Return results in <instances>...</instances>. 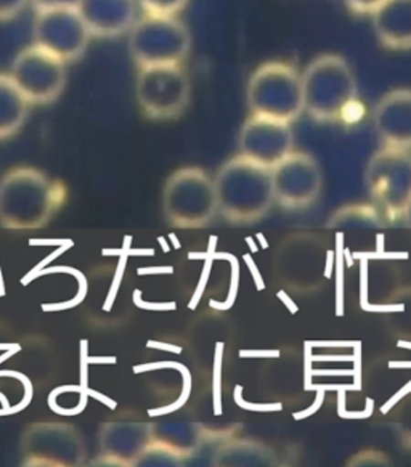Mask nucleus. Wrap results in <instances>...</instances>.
<instances>
[{
  "label": "nucleus",
  "mask_w": 411,
  "mask_h": 467,
  "mask_svg": "<svg viewBox=\"0 0 411 467\" xmlns=\"http://www.w3.org/2000/svg\"><path fill=\"white\" fill-rule=\"evenodd\" d=\"M31 103L8 74H0V141L12 139L25 126Z\"/></svg>",
  "instance_id": "obj_19"
},
{
  "label": "nucleus",
  "mask_w": 411,
  "mask_h": 467,
  "mask_svg": "<svg viewBox=\"0 0 411 467\" xmlns=\"http://www.w3.org/2000/svg\"><path fill=\"white\" fill-rule=\"evenodd\" d=\"M402 219H404L405 225H406L408 228H411V198L408 200V202H406V206H405Z\"/></svg>",
  "instance_id": "obj_26"
},
{
  "label": "nucleus",
  "mask_w": 411,
  "mask_h": 467,
  "mask_svg": "<svg viewBox=\"0 0 411 467\" xmlns=\"http://www.w3.org/2000/svg\"><path fill=\"white\" fill-rule=\"evenodd\" d=\"M217 213L233 225H248L266 217L275 202L272 169L245 156L222 164L214 177Z\"/></svg>",
  "instance_id": "obj_2"
},
{
  "label": "nucleus",
  "mask_w": 411,
  "mask_h": 467,
  "mask_svg": "<svg viewBox=\"0 0 411 467\" xmlns=\"http://www.w3.org/2000/svg\"><path fill=\"white\" fill-rule=\"evenodd\" d=\"M20 453L26 467H80L87 462V443L71 422L39 420L25 429Z\"/></svg>",
  "instance_id": "obj_6"
},
{
  "label": "nucleus",
  "mask_w": 411,
  "mask_h": 467,
  "mask_svg": "<svg viewBox=\"0 0 411 467\" xmlns=\"http://www.w3.org/2000/svg\"><path fill=\"white\" fill-rule=\"evenodd\" d=\"M364 116H365V107L355 97L353 100L345 105L344 109L339 114L338 120H341L345 126H355L360 120L364 119Z\"/></svg>",
  "instance_id": "obj_22"
},
{
  "label": "nucleus",
  "mask_w": 411,
  "mask_h": 467,
  "mask_svg": "<svg viewBox=\"0 0 411 467\" xmlns=\"http://www.w3.org/2000/svg\"><path fill=\"white\" fill-rule=\"evenodd\" d=\"M137 0H79L78 12L92 37H118L137 21Z\"/></svg>",
  "instance_id": "obj_16"
},
{
  "label": "nucleus",
  "mask_w": 411,
  "mask_h": 467,
  "mask_svg": "<svg viewBox=\"0 0 411 467\" xmlns=\"http://www.w3.org/2000/svg\"><path fill=\"white\" fill-rule=\"evenodd\" d=\"M275 202L286 211H300L319 200L323 177L311 154L291 151L272 167Z\"/></svg>",
  "instance_id": "obj_12"
},
{
  "label": "nucleus",
  "mask_w": 411,
  "mask_h": 467,
  "mask_svg": "<svg viewBox=\"0 0 411 467\" xmlns=\"http://www.w3.org/2000/svg\"><path fill=\"white\" fill-rule=\"evenodd\" d=\"M36 12L47 8H76L79 0H31Z\"/></svg>",
  "instance_id": "obj_25"
},
{
  "label": "nucleus",
  "mask_w": 411,
  "mask_h": 467,
  "mask_svg": "<svg viewBox=\"0 0 411 467\" xmlns=\"http://www.w3.org/2000/svg\"><path fill=\"white\" fill-rule=\"evenodd\" d=\"M8 76L31 105H47L65 90L67 63L33 44L16 54Z\"/></svg>",
  "instance_id": "obj_10"
},
{
  "label": "nucleus",
  "mask_w": 411,
  "mask_h": 467,
  "mask_svg": "<svg viewBox=\"0 0 411 467\" xmlns=\"http://www.w3.org/2000/svg\"><path fill=\"white\" fill-rule=\"evenodd\" d=\"M153 443L179 460L188 458L201 445L203 435L196 426L184 422H152Z\"/></svg>",
  "instance_id": "obj_18"
},
{
  "label": "nucleus",
  "mask_w": 411,
  "mask_h": 467,
  "mask_svg": "<svg viewBox=\"0 0 411 467\" xmlns=\"http://www.w3.org/2000/svg\"><path fill=\"white\" fill-rule=\"evenodd\" d=\"M374 127L385 147L410 150L411 88H395L379 100Z\"/></svg>",
  "instance_id": "obj_15"
},
{
  "label": "nucleus",
  "mask_w": 411,
  "mask_h": 467,
  "mask_svg": "<svg viewBox=\"0 0 411 467\" xmlns=\"http://www.w3.org/2000/svg\"><path fill=\"white\" fill-rule=\"evenodd\" d=\"M31 0H0V21L14 20Z\"/></svg>",
  "instance_id": "obj_23"
},
{
  "label": "nucleus",
  "mask_w": 411,
  "mask_h": 467,
  "mask_svg": "<svg viewBox=\"0 0 411 467\" xmlns=\"http://www.w3.org/2000/svg\"><path fill=\"white\" fill-rule=\"evenodd\" d=\"M345 5L358 15H372L385 0H344Z\"/></svg>",
  "instance_id": "obj_24"
},
{
  "label": "nucleus",
  "mask_w": 411,
  "mask_h": 467,
  "mask_svg": "<svg viewBox=\"0 0 411 467\" xmlns=\"http://www.w3.org/2000/svg\"><path fill=\"white\" fill-rule=\"evenodd\" d=\"M379 42L391 50H411V0H385L372 14Z\"/></svg>",
  "instance_id": "obj_17"
},
{
  "label": "nucleus",
  "mask_w": 411,
  "mask_h": 467,
  "mask_svg": "<svg viewBox=\"0 0 411 467\" xmlns=\"http://www.w3.org/2000/svg\"><path fill=\"white\" fill-rule=\"evenodd\" d=\"M190 47L185 25L169 15L146 14L129 31V52L139 67L182 65Z\"/></svg>",
  "instance_id": "obj_7"
},
{
  "label": "nucleus",
  "mask_w": 411,
  "mask_h": 467,
  "mask_svg": "<svg viewBox=\"0 0 411 467\" xmlns=\"http://www.w3.org/2000/svg\"><path fill=\"white\" fill-rule=\"evenodd\" d=\"M190 94L192 86L182 65L139 67L135 97L148 119H177L188 107Z\"/></svg>",
  "instance_id": "obj_8"
},
{
  "label": "nucleus",
  "mask_w": 411,
  "mask_h": 467,
  "mask_svg": "<svg viewBox=\"0 0 411 467\" xmlns=\"http://www.w3.org/2000/svg\"><path fill=\"white\" fill-rule=\"evenodd\" d=\"M137 2L146 14L169 15V16H175L188 4V0H137Z\"/></svg>",
  "instance_id": "obj_21"
},
{
  "label": "nucleus",
  "mask_w": 411,
  "mask_h": 467,
  "mask_svg": "<svg viewBox=\"0 0 411 467\" xmlns=\"http://www.w3.org/2000/svg\"><path fill=\"white\" fill-rule=\"evenodd\" d=\"M246 100L252 114L291 124L304 113L302 74L288 63H266L252 73Z\"/></svg>",
  "instance_id": "obj_5"
},
{
  "label": "nucleus",
  "mask_w": 411,
  "mask_h": 467,
  "mask_svg": "<svg viewBox=\"0 0 411 467\" xmlns=\"http://www.w3.org/2000/svg\"><path fill=\"white\" fill-rule=\"evenodd\" d=\"M67 200L63 182L37 167H12L0 177V227L10 232L47 227Z\"/></svg>",
  "instance_id": "obj_1"
},
{
  "label": "nucleus",
  "mask_w": 411,
  "mask_h": 467,
  "mask_svg": "<svg viewBox=\"0 0 411 467\" xmlns=\"http://www.w3.org/2000/svg\"><path fill=\"white\" fill-rule=\"evenodd\" d=\"M357 97V80L339 55H321L302 73L304 113L317 122H332Z\"/></svg>",
  "instance_id": "obj_3"
},
{
  "label": "nucleus",
  "mask_w": 411,
  "mask_h": 467,
  "mask_svg": "<svg viewBox=\"0 0 411 467\" xmlns=\"http://www.w3.org/2000/svg\"><path fill=\"white\" fill-rule=\"evenodd\" d=\"M366 187L385 219H402L411 198V154L408 150L385 147L366 166Z\"/></svg>",
  "instance_id": "obj_9"
},
{
  "label": "nucleus",
  "mask_w": 411,
  "mask_h": 467,
  "mask_svg": "<svg viewBox=\"0 0 411 467\" xmlns=\"http://www.w3.org/2000/svg\"><path fill=\"white\" fill-rule=\"evenodd\" d=\"M219 466H272L275 456L269 448L254 441H233L217 451Z\"/></svg>",
  "instance_id": "obj_20"
},
{
  "label": "nucleus",
  "mask_w": 411,
  "mask_h": 467,
  "mask_svg": "<svg viewBox=\"0 0 411 467\" xmlns=\"http://www.w3.org/2000/svg\"><path fill=\"white\" fill-rule=\"evenodd\" d=\"M167 223L180 230H198L214 221L217 198L214 179L199 167H182L167 179L163 190Z\"/></svg>",
  "instance_id": "obj_4"
},
{
  "label": "nucleus",
  "mask_w": 411,
  "mask_h": 467,
  "mask_svg": "<svg viewBox=\"0 0 411 467\" xmlns=\"http://www.w3.org/2000/svg\"><path fill=\"white\" fill-rule=\"evenodd\" d=\"M152 443V422L107 420L100 428L97 462L103 466H139Z\"/></svg>",
  "instance_id": "obj_13"
},
{
  "label": "nucleus",
  "mask_w": 411,
  "mask_h": 467,
  "mask_svg": "<svg viewBox=\"0 0 411 467\" xmlns=\"http://www.w3.org/2000/svg\"><path fill=\"white\" fill-rule=\"evenodd\" d=\"M34 46L65 63L79 60L92 39L78 8L37 10L33 23Z\"/></svg>",
  "instance_id": "obj_11"
},
{
  "label": "nucleus",
  "mask_w": 411,
  "mask_h": 467,
  "mask_svg": "<svg viewBox=\"0 0 411 467\" xmlns=\"http://www.w3.org/2000/svg\"><path fill=\"white\" fill-rule=\"evenodd\" d=\"M239 154L260 166L270 167L292 151V130L288 122L252 114L239 130Z\"/></svg>",
  "instance_id": "obj_14"
}]
</instances>
